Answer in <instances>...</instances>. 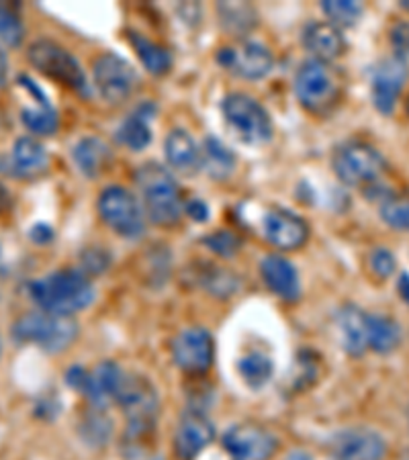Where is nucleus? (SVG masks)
<instances>
[{"label": "nucleus", "instance_id": "29", "mask_svg": "<svg viewBox=\"0 0 409 460\" xmlns=\"http://www.w3.org/2000/svg\"><path fill=\"white\" fill-rule=\"evenodd\" d=\"M21 123H23L29 131L35 133V136L48 137L54 136L59 121L56 109L49 105V101H46L37 102L35 107L21 109Z\"/></svg>", "mask_w": 409, "mask_h": 460}, {"label": "nucleus", "instance_id": "21", "mask_svg": "<svg viewBox=\"0 0 409 460\" xmlns=\"http://www.w3.org/2000/svg\"><path fill=\"white\" fill-rule=\"evenodd\" d=\"M338 330L342 348L351 356H362L369 350V314L356 305H344L338 311Z\"/></svg>", "mask_w": 409, "mask_h": 460}, {"label": "nucleus", "instance_id": "45", "mask_svg": "<svg viewBox=\"0 0 409 460\" xmlns=\"http://www.w3.org/2000/svg\"><path fill=\"white\" fill-rule=\"evenodd\" d=\"M287 460H314L311 458L307 452H303V450H295V452H291V455L287 456Z\"/></svg>", "mask_w": 409, "mask_h": 460}, {"label": "nucleus", "instance_id": "38", "mask_svg": "<svg viewBox=\"0 0 409 460\" xmlns=\"http://www.w3.org/2000/svg\"><path fill=\"white\" fill-rule=\"evenodd\" d=\"M391 46L396 58L405 59L409 56V23H397L391 29Z\"/></svg>", "mask_w": 409, "mask_h": 460}, {"label": "nucleus", "instance_id": "13", "mask_svg": "<svg viewBox=\"0 0 409 460\" xmlns=\"http://www.w3.org/2000/svg\"><path fill=\"white\" fill-rule=\"evenodd\" d=\"M215 346L211 333L205 328L182 330L173 342V358L178 368L189 375H200L213 365Z\"/></svg>", "mask_w": 409, "mask_h": 460}, {"label": "nucleus", "instance_id": "23", "mask_svg": "<svg viewBox=\"0 0 409 460\" xmlns=\"http://www.w3.org/2000/svg\"><path fill=\"white\" fill-rule=\"evenodd\" d=\"M156 115V107L152 102H144L133 113L119 125L117 139L119 144L129 147L131 152H141L144 147L152 142V129L150 121Z\"/></svg>", "mask_w": 409, "mask_h": 460}, {"label": "nucleus", "instance_id": "44", "mask_svg": "<svg viewBox=\"0 0 409 460\" xmlns=\"http://www.w3.org/2000/svg\"><path fill=\"white\" fill-rule=\"evenodd\" d=\"M11 207V190L0 182V213H4Z\"/></svg>", "mask_w": 409, "mask_h": 460}, {"label": "nucleus", "instance_id": "19", "mask_svg": "<svg viewBox=\"0 0 409 460\" xmlns=\"http://www.w3.org/2000/svg\"><path fill=\"white\" fill-rule=\"evenodd\" d=\"M123 378L125 373L115 365V362H102V365L96 367L93 373H88L82 395H84L93 405L105 407L111 402H117Z\"/></svg>", "mask_w": 409, "mask_h": 460}, {"label": "nucleus", "instance_id": "41", "mask_svg": "<svg viewBox=\"0 0 409 460\" xmlns=\"http://www.w3.org/2000/svg\"><path fill=\"white\" fill-rule=\"evenodd\" d=\"M29 235H31V240L35 243H48L51 237H54V232H51V227L46 226V224H37V226L31 227Z\"/></svg>", "mask_w": 409, "mask_h": 460}, {"label": "nucleus", "instance_id": "8", "mask_svg": "<svg viewBox=\"0 0 409 460\" xmlns=\"http://www.w3.org/2000/svg\"><path fill=\"white\" fill-rule=\"evenodd\" d=\"M101 219L117 235L136 240L146 232V215L133 192L123 187H109L99 197Z\"/></svg>", "mask_w": 409, "mask_h": 460}, {"label": "nucleus", "instance_id": "39", "mask_svg": "<svg viewBox=\"0 0 409 460\" xmlns=\"http://www.w3.org/2000/svg\"><path fill=\"white\" fill-rule=\"evenodd\" d=\"M107 266H109L107 254L96 248L86 250L84 256H82V272H84L86 277H88V272H102Z\"/></svg>", "mask_w": 409, "mask_h": 460}, {"label": "nucleus", "instance_id": "12", "mask_svg": "<svg viewBox=\"0 0 409 460\" xmlns=\"http://www.w3.org/2000/svg\"><path fill=\"white\" fill-rule=\"evenodd\" d=\"M409 78L407 62L401 58H387L373 70V83H370V96L373 105L381 115L396 113L399 94Z\"/></svg>", "mask_w": 409, "mask_h": 460}, {"label": "nucleus", "instance_id": "34", "mask_svg": "<svg viewBox=\"0 0 409 460\" xmlns=\"http://www.w3.org/2000/svg\"><path fill=\"white\" fill-rule=\"evenodd\" d=\"M199 279L203 280V287L207 291L218 296L232 295L237 288V279L226 269H213L211 266V269H205V272Z\"/></svg>", "mask_w": 409, "mask_h": 460}, {"label": "nucleus", "instance_id": "43", "mask_svg": "<svg viewBox=\"0 0 409 460\" xmlns=\"http://www.w3.org/2000/svg\"><path fill=\"white\" fill-rule=\"evenodd\" d=\"M6 78H9V59H6L4 51L0 49V86L6 84Z\"/></svg>", "mask_w": 409, "mask_h": 460}, {"label": "nucleus", "instance_id": "22", "mask_svg": "<svg viewBox=\"0 0 409 460\" xmlns=\"http://www.w3.org/2000/svg\"><path fill=\"white\" fill-rule=\"evenodd\" d=\"M168 164L182 174H192L200 168V147L195 137L184 129H173L164 142Z\"/></svg>", "mask_w": 409, "mask_h": 460}, {"label": "nucleus", "instance_id": "32", "mask_svg": "<svg viewBox=\"0 0 409 460\" xmlns=\"http://www.w3.org/2000/svg\"><path fill=\"white\" fill-rule=\"evenodd\" d=\"M381 219L387 226L409 232V195L391 192L381 201Z\"/></svg>", "mask_w": 409, "mask_h": 460}, {"label": "nucleus", "instance_id": "14", "mask_svg": "<svg viewBox=\"0 0 409 460\" xmlns=\"http://www.w3.org/2000/svg\"><path fill=\"white\" fill-rule=\"evenodd\" d=\"M260 232L272 246L280 250H297L307 242L309 226L297 213L272 207L260 219Z\"/></svg>", "mask_w": 409, "mask_h": 460}, {"label": "nucleus", "instance_id": "10", "mask_svg": "<svg viewBox=\"0 0 409 460\" xmlns=\"http://www.w3.org/2000/svg\"><path fill=\"white\" fill-rule=\"evenodd\" d=\"M218 62L221 68L245 80H260L269 76L274 66L271 49L258 41H237L236 46L221 48L218 51Z\"/></svg>", "mask_w": 409, "mask_h": 460}, {"label": "nucleus", "instance_id": "7", "mask_svg": "<svg viewBox=\"0 0 409 460\" xmlns=\"http://www.w3.org/2000/svg\"><path fill=\"white\" fill-rule=\"evenodd\" d=\"M333 172L348 187L375 184L385 172L387 162L381 152L364 142H351L340 146L333 154Z\"/></svg>", "mask_w": 409, "mask_h": 460}, {"label": "nucleus", "instance_id": "20", "mask_svg": "<svg viewBox=\"0 0 409 460\" xmlns=\"http://www.w3.org/2000/svg\"><path fill=\"white\" fill-rule=\"evenodd\" d=\"M303 46L309 51L314 59L322 62H332L340 58L346 49V37L342 35L340 29L332 23H309L303 31Z\"/></svg>", "mask_w": 409, "mask_h": 460}, {"label": "nucleus", "instance_id": "28", "mask_svg": "<svg viewBox=\"0 0 409 460\" xmlns=\"http://www.w3.org/2000/svg\"><path fill=\"white\" fill-rule=\"evenodd\" d=\"M242 381L252 389L264 387L274 375V360L264 352H248L237 360Z\"/></svg>", "mask_w": 409, "mask_h": 460}, {"label": "nucleus", "instance_id": "25", "mask_svg": "<svg viewBox=\"0 0 409 460\" xmlns=\"http://www.w3.org/2000/svg\"><path fill=\"white\" fill-rule=\"evenodd\" d=\"M401 344V325L393 317L369 314V350L391 354Z\"/></svg>", "mask_w": 409, "mask_h": 460}, {"label": "nucleus", "instance_id": "24", "mask_svg": "<svg viewBox=\"0 0 409 460\" xmlns=\"http://www.w3.org/2000/svg\"><path fill=\"white\" fill-rule=\"evenodd\" d=\"M72 160L82 174L99 176L113 162V152L99 137H84L72 147Z\"/></svg>", "mask_w": 409, "mask_h": 460}, {"label": "nucleus", "instance_id": "33", "mask_svg": "<svg viewBox=\"0 0 409 460\" xmlns=\"http://www.w3.org/2000/svg\"><path fill=\"white\" fill-rule=\"evenodd\" d=\"M25 37V27L17 9L13 4L0 3V41L9 48L21 46Z\"/></svg>", "mask_w": 409, "mask_h": 460}, {"label": "nucleus", "instance_id": "16", "mask_svg": "<svg viewBox=\"0 0 409 460\" xmlns=\"http://www.w3.org/2000/svg\"><path fill=\"white\" fill-rule=\"evenodd\" d=\"M49 166L48 150L35 137L23 136L13 146L11 155H0V172L14 178H35Z\"/></svg>", "mask_w": 409, "mask_h": 460}, {"label": "nucleus", "instance_id": "31", "mask_svg": "<svg viewBox=\"0 0 409 460\" xmlns=\"http://www.w3.org/2000/svg\"><path fill=\"white\" fill-rule=\"evenodd\" d=\"M322 11L332 21V25L354 27L362 17V6L352 0H324Z\"/></svg>", "mask_w": 409, "mask_h": 460}, {"label": "nucleus", "instance_id": "5", "mask_svg": "<svg viewBox=\"0 0 409 460\" xmlns=\"http://www.w3.org/2000/svg\"><path fill=\"white\" fill-rule=\"evenodd\" d=\"M340 76L330 62L309 59L305 62L295 76V94L301 107L311 113H325L336 105L340 96Z\"/></svg>", "mask_w": 409, "mask_h": 460}, {"label": "nucleus", "instance_id": "6", "mask_svg": "<svg viewBox=\"0 0 409 460\" xmlns=\"http://www.w3.org/2000/svg\"><path fill=\"white\" fill-rule=\"evenodd\" d=\"M223 117L245 144L260 146L272 137V119L256 99L244 93L227 94L221 102Z\"/></svg>", "mask_w": 409, "mask_h": 460}, {"label": "nucleus", "instance_id": "35", "mask_svg": "<svg viewBox=\"0 0 409 460\" xmlns=\"http://www.w3.org/2000/svg\"><path fill=\"white\" fill-rule=\"evenodd\" d=\"M82 434L84 440L93 447H102L111 436V420L102 413H93L82 421Z\"/></svg>", "mask_w": 409, "mask_h": 460}, {"label": "nucleus", "instance_id": "17", "mask_svg": "<svg viewBox=\"0 0 409 460\" xmlns=\"http://www.w3.org/2000/svg\"><path fill=\"white\" fill-rule=\"evenodd\" d=\"M215 440V426L200 410L182 415L174 434V450L181 460L197 458Z\"/></svg>", "mask_w": 409, "mask_h": 460}, {"label": "nucleus", "instance_id": "40", "mask_svg": "<svg viewBox=\"0 0 409 460\" xmlns=\"http://www.w3.org/2000/svg\"><path fill=\"white\" fill-rule=\"evenodd\" d=\"M184 211H187L189 217L195 221H207V217H209V209H207V205L203 201H199V199H192V201L184 205Z\"/></svg>", "mask_w": 409, "mask_h": 460}, {"label": "nucleus", "instance_id": "2", "mask_svg": "<svg viewBox=\"0 0 409 460\" xmlns=\"http://www.w3.org/2000/svg\"><path fill=\"white\" fill-rule=\"evenodd\" d=\"M136 182L146 207V215L156 226L173 227L182 217V195L170 170L156 162H146L138 168Z\"/></svg>", "mask_w": 409, "mask_h": 460}, {"label": "nucleus", "instance_id": "9", "mask_svg": "<svg viewBox=\"0 0 409 460\" xmlns=\"http://www.w3.org/2000/svg\"><path fill=\"white\" fill-rule=\"evenodd\" d=\"M93 78L96 91L111 105L128 101L139 83L136 68L115 51H105L94 59Z\"/></svg>", "mask_w": 409, "mask_h": 460}, {"label": "nucleus", "instance_id": "26", "mask_svg": "<svg viewBox=\"0 0 409 460\" xmlns=\"http://www.w3.org/2000/svg\"><path fill=\"white\" fill-rule=\"evenodd\" d=\"M128 37L147 72L156 74V76H164V74L173 68V58H170L166 48H162V46H158V43L146 40L144 35L136 33V31H129Z\"/></svg>", "mask_w": 409, "mask_h": 460}, {"label": "nucleus", "instance_id": "3", "mask_svg": "<svg viewBox=\"0 0 409 460\" xmlns=\"http://www.w3.org/2000/svg\"><path fill=\"white\" fill-rule=\"evenodd\" d=\"M13 340L17 344H35L49 354L68 350L78 338V323L72 315H56L48 311L21 315L13 323Z\"/></svg>", "mask_w": 409, "mask_h": 460}, {"label": "nucleus", "instance_id": "42", "mask_svg": "<svg viewBox=\"0 0 409 460\" xmlns=\"http://www.w3.org/2000/svg\"><path fill=\"white\" fill-rule=\"evenodd\" d=\"M397 291L401 295V299H404L407 305H409V274L404 272L397 280Z\"/></svg>", "mask_w": 409, "mask_h": 460}, {"label": "nucleus", "instance_id": "37", "mask_svg": "<svg viewBox=\"0 0 409 460\" xmlns=\"http://www.w3.org/2000/svg\"><path fill=\"white\" fill-rule=\"evenodd\" d=\"M369 266L378 279H389L396 270V256L387 248H375L369 256Z\"/></svg>", "mask_w": 409, "mask_h": 460}, {"label": "nucleus", "instance_id": "46", "mask_svg": "<svg viewBox=\"0 0 409 460\" xmlns=\"http://www.w3.org/2000/svg\"><path fill=\"white\" fill-rule=\"evenodd\" d=\"M0 354H3V340H0Z\"/></svg>", "mask_w": 409, "mask_h": 460}, {"label": "nucleus", "instance_id": "36", "mask_svg": "<svg viewBox=\"0 0 409 460\" xmlns=\"http://www.w3.org/2000/svg\"><path fill=\"white\" fill-rule=\"evenodd\" d=\"M203 242H205L207 248L215 252L218 256H223V258L234 256L236 252L240 250V237L234 235L232 232H227V229H218V232L207 235Z\"/></svg>", "mask_w": 409, "mask_h": 460}, {"label": "nucleus", "instance_id": "30", "mask_svg": "<svg viewBox=\"0 0 409 460\" xmlns=\"http://www.w3.org/2000/svg\"><path fill=\"white\" fill-rule=\"evenodd\" d=\"M218 13L223 27L237 35L248 33L258 23L256 9L245 3H223L218 6Z\"/></svg>", "mask_w": 409, "mask_h": 460}, {"label": "nucleus", "instance_id": "4", "mask_svg": "<svg viewBox=\"0 0 409 460\" xmlns=\"http://www.w3.org/2000/svg\"><path fill=\"white\" fill-rule=\"evenodd\" d=\"M27 58L33 64V68L46 74L48 78L82 96L91 94V84H88V78L78 59L54 40L43 37V40L33 41L27 49Z\"/></svg>", "mask_w": 409, "mask_h": 460}, {"label": "nucleus", "instance_id": "18", "mask_svg": "<svg viewBox=\"0 0 409 460\" xmlns=\"http://www.w3.org/2000/svg\"><path fill=\"white\" fill-rule=\"evenodd\" d=\"M260 272L266 287L271 288L274 295H279L285 301H297L301 296V280L299 272L289 262L287 258L271 254L262 260L260 264Z\"/></svg>", "mask_w": 409, "mask_h": 460}, {"label": "nucleus", "instance_id": "11", "mask_svg": "<svg viewBox=\"0 0 409 460\" xmlns=\"http://www.w3.org/2000/svg\"><path fill=\"white\" fill-rule=\"evenodd\" d=\"M330 455L333 460H383L387 440L370 428H346L332 436Z\"/></svg>", "mask_w": 409, "mask_h": 460}, {"label": "nucleus", "instance_id": "1", "mask_svg": "<svg viewBox=\"0 0 409 460\" xmlns=\"http://www.w3.org/2000/svg\"><path fill=\"white\" fill-rule=\"evenodd\" d=\"M37 307L48 314L72 315L94 301V287L82 270L64 269L35 279L27 287Z\"/></svg>", "mask_w": 409, "mask_h": 460}, {"label": "nucleus", "instance_id": "47", "mask_svg": "<svg viewBox=\"0 0 409 460\" xmlns=\"http://www.w3.org/2000/svg\"><path fill=\"white\" fill-rule=\"evenodd\" d=\"M407 111H409V101H407Z\"/></svg>", "mask_w": 409, "mask_h": 460}, {"label": "nucleus", "instance_id": "27", "mask_svg": "<svg viewBox=\"0 0 409 460\" xmlns=\"http://www.w3.org/2000/svg\"><path fill=\"white\" fill-rule=\"evenodd\" d=\"M200 166L215 181H223V178H227L236 170V155L219 139L209 137L205 142L203 150H200Z\"/></svg>", "mask_w": 409, "mask_h": 460}, {"label": "nucleus", "instance_id": "15", "mask_svg": "<svg viewBox=\"0 0 409 460\" xmlns=\"http://www.w3.org/2000/svg\"><path fill=\"white\" fill-rule=\"evenodd\" d=\"M223 447L234 460H269L279 448L271 432L256 426H234L223 436Z\"/></svg>", "mask_w": 409, "mask_h": 460}]
</instances>
